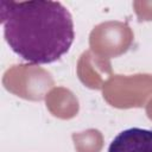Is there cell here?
I'll return each mask as SVG.
<instances>
[{"label":"cell","mask_w":152,"mask_h":152,"mask_svg":"<svg viewBox=\"0 0 152 152\" xmlns=\"http://www.w3.org/2000/svg\"><path fill=\"white\" fill-rule=\"evenodd\" d=\"M5 40L30 64H50L65 55L75 39L74 20L58 1H0Z\"/></svg>","instance_id":"obj_1"},{"label":"cell","mask_w":152,"mask_h":152,"mask_svg":"<svg viewBox=\"0 0 152 152\" xmlns=\"http://www.w3.org/2000/svg\"><path fill=\"white\" fill-rule=\"evenodd\" d=\"M108 152H152V129H124L112 140Z\"/></svg>","instance_id":"obj_2"}]
</instances>
